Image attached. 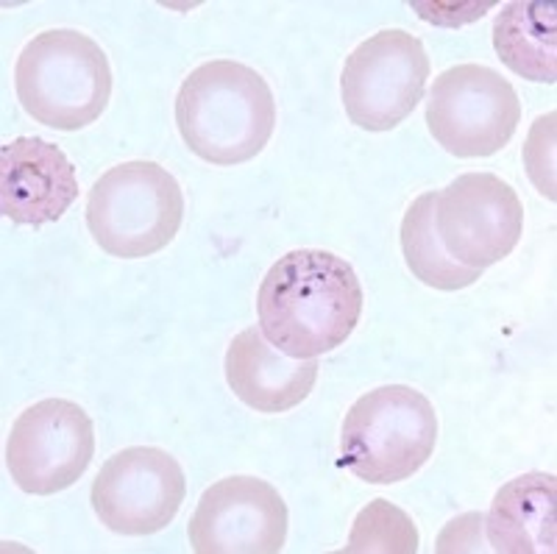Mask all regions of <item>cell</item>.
<instances>
[{
  "instance_id": "obj_14",
  "label": "cell",
  "mask_w": 557,
  "mask_h": 554,
  "mask_svg": "<svg viewBox=\"0 0 557 554\" xmlns=\"http://www.w3.org/2000/svg\"><path fill=\"white\" fill-rule=\"evenodd\" d=\"M555 473L530 471L499 488L487 510V543L496 554H555Z\"/></svg>"
},
{
  "instance_id": "obj_2",
  "label": "cell",
  "mask_w": 557,
  "mask_h": 554,
  "mask_svg": "<svg viewBox=\"0 0 557 554\" xmlns=\"http://www.w3.org/2000/svg\"><path fill=\"white\" fill-rule=\"evenodd\" d=\"M184 146L203 162L235 168L260 157L276 128V101L265 78L232 59H215L184 78L176 95Z\"/></svg>"
},
{
  "instance_id": "obj_1",
  "label": "cell",
  "mask_w": 557,
  "mask_h": 554,
  "mask_svg": "<svg viewBox=\"0 0 557 554\" xmlns=\"http://www.w3.org/2000/svg\"><path fill=\"white\" fill-rule=\"evenodd\" d=\"M362 316V284L343 257L298 248L271 264L257 293L265 341L296 359H318L351 337Z\"/></svg>"
},
{
  "instance_id": "obj_13",
  "label": "cell",
  "mask_w": 557,
  "mask_h": 554,
  "mask_svg": "<svg viewBox=\"0 0 557 554\" xmlns=\"http://www.w3.org/2000/svg\"><path fill=\"white\" fill-rule=\"evenodd\" d=\"M226 382L257 413H287L315 387L318 359H296L265 341L257 327L243 329L226 352Z\"/></svg>"
},
{
  "instance_id": "obj_19",
  "label": "cell",
  "mask_w": 557,
  "mask_h": 554,
  "mask_svg": "<svg viewBox=\"0 0 557 554\" xmlns=\"http://www.w3.org/2000/svg\"><path fill=\"white\" fill-rule=\"evenodd\" d=\"M482 521L485 518L480 513H469L455 521L441 532L437 538V552H480L482 549Z\"/></svg>"
},
{
  "instance_id": "obj_17",
  "label": "cell",
  "mask_w": 557,
  "mask_h": 554,
  "mask_svg": "<svg viewBox=\"0 0 557 554\" xmlns=\"http://www.w3.org/2000/svg\"><path fill=\"white\" fill-rule=\"evenodd\" d=\"M346 554H416L418 529L401 507L387 498H374L362 507L348 535Z\"/></svg>"
},
{
  "instance_id": "obj_16",
  "label": "cell",
  "mask_w": 557,
  "mask_h": 554,
  "mask_svg": "<svg viewBox=\"0 0 557 554\" xmlns=\"http://www.w3.org/2000/svg\"><path fill=\"white\" fill-rule=\"evenodd\" d=\"M435 201L437 193H424L410 204L399 232L401 251H405L407 268L418 282H424L426 287H435V291L455 293L480 282L482 271L466 268L446 251L435 226Z\"/></svg>"
},
{
  "instance_id": "obj_15",
  "label": "cell",
  "mask_w": 557,
  "mask_h": 554,
  "mask_svg": "<svg viewBox=\"0 0 557 554\" xmlns=\"http://www.w3.org/2000/svg\"><path fill=\"white\" fill-rule=\"evenodd\" d=\"M502 62L527 82H557V7L552 0L505 3L494 23Z\"/></svg>"
},
{
  "instance_id": "obj_9",
  "label": "cell",
  "mask_w": 557,
  "mask_h": 554,
  "mask_svg": "<svg viewBox=\"0 0 557 554\" xmlns=\"http://www.w3.org/2000/svg\"><path fill=\"white\" fill-rule=\"evenodd\" d=\"M89 496L103 527L143 538L162 532L176 518L187 496V479L165 448L132 446L103 463Z\"/></svg>"
},
{
  "instance_id": "obj_10",
  "label": "cell",
  "mask_w": 557,
  "mask_h": 554,
  "mask_svg": "<svg viewBox=\"0 0 557 554\" xmlns=\"http://www.w3.org/2000/svg\"><path fill=\"white\" fill-rule=\"evenodd\" d=\"M435 226L457 262L485 271L519 246L524 207L516 189L494 173H462L437 193Z\"/></svg>"
},
{
  "instance_id": "obj_3",
  "label": "cell",
  "mask_w": 557,
  "mask_h": 554,
  "mask_svg": "<svg viewBox=\"0 0 557 554\" xmlns=\"http://www.w3.org/2000/svg\"><path fill=\"white\" fill-rule=\"evenodd\" d=\"M14 89L28 118L57 132H78L107 112L112 67L92 37L51 28L37 34L17 57Z\"/></svg>"
},
{
  "instance_id": "obj_12",
  "label": "cell",
  "mask_w": 557,
  "mask_h": 554,
  "mask_svg": "<svg viewBox=\"0 0 557 554\" xmlns=\"http://www.w3.org/2000/svg\"><path fill=\"white\" fill-rule=\"evenodd\" d=\"M78 198L76 168L42 137H17L0 148V212L17 226L62 221Z\"/></svg>"
},
{
  "instance_id": "obj_7",
  "label": "cell",
  "mask_w": 557,
  "mask_h": 554,
  "mask_svg": "<svg viewBox=\"0 0 557 554\" xmlns=\"http://www.w3.org/2000/svg\"><path fill=\"white\" fill-rule=\"evenodd\" d=\"M424 42L405 28L368 37L343 64L341 95L348 120L366 132H391L424 98L430 78Z\"/></svg>"
},
{
  "instance_id": "obj_4",
  "label": "cell",
  "mask_w": 557,
  "mask_h": 554,
  "mask_svg": "<svg viewBox=\"0 0 557 554\" xmlns=\"http://www.w3.org/2000/svg\"><path fill=\"white\" fill-rule=\"evenodd\" d=\"M437 443L430 398L407 384H382L357 398L341 432V466L368 485H393L421 471Z\"/></svg>"
},
{
  "instance_id": "obj_8",
  "label": "cell",
  "mask_w": 557,
  "mask_h": 554,
  "mask_svg": "<svg viewBox=\"0 0 557 554\" xmlns=\"http://www.w3.org/2000/svg\"><path fill=\"white\" fill-rule=\"evenodd\" d=\"M92 457V418L67 398H45L23 409L7 441V468L14 485L34 496H53L76 485Z\"/></svg>"
},
{
  "instance_id": "obj_5",
  "label": "cell",
  "mask_w": 557,
  "mask_h": 554,
  "mask_svg": "<svg viewBox=\"0 0 557 554\" xmlns=\"http://www.w3.org/2000/svg\"><path fill=\"white\" fill-rule=\"evenodd\" d=\"M184 221V193L157 162L134 159L103 173L87 196V226L117 259H146L168 248Z\"/></svg>"
},
{
  "instance_id": "obj_11",
  "label": "cell",
  "mask_w": 557,
  "mask_h": 554,
  "mask_svg": "<svg viewBox=\"0 0 557 554\" xmlns=\"http://www.w3.org/2000/svg\"><path fill=\"white\" fill-rule=\"evenodd\" d=\"M187 535L198 554H278L287 504L265 479L226 477L198 498Z\"/></svg>"
},
{
  "instance_id": "obj_6",
  "label": "cell",
  "mask_w": 557,
  "mask_h": 554,
  "mask_svg": "<svg viewBox=\"0 0 557 554\" xmlns=\"http://www.w3.org/2000/svg\"><path fill=\"white\" fill-rule=\"evenodd\" d=\"M519 123V93L485 64H457L432 84L426 126L451 157H494L513 139Z\"/></svg>"
},
{
  "instance_id": "obj_18",
  "label": "cell",
  "mask_w": 557,
  "mask_h": 554,
  "mask_svg": "<svg viewBox=\"0 0 557 554\" xmlns=\"http://www.w3.org/2000/svg\"><path fill=\"white\" fill-rule=\"evenodd\" d=\"M524 164L541 196L555 201V112L535 120L524 146Z\"/></svg>"
}]
</instances>
